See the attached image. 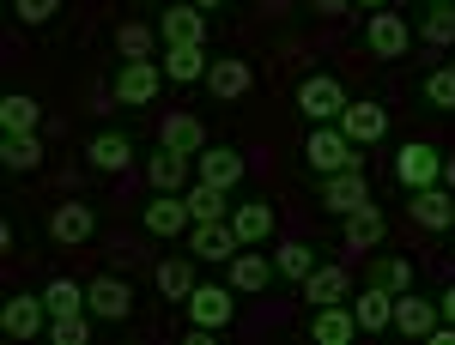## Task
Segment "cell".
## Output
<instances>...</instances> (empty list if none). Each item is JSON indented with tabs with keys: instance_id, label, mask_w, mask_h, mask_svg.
<instances>
[{
	"instance_id": "cell-37",
	"label": "cell",
	"mask_w": 455,
	"mask_h": 345,
	"mask_svg": "<svg viewBox=\"0 0 455 345\" xmlns=\"http://www.w3.org/2000/svg\"><path fill=\"white\" fill-rule=\"evenodd\" d=\"M371 285H388V291H413V267L388 255V261H377V267H371Z\"/></svg>"
},
{
	"instance_id": "cell-44",
	"label": "cell",
	"mask_w": 455,
	"mask_h": 345,
	"mask_svg": "<svg viewBox=\"0 0 455 345\" xmlns=\"http://www.w3.org/2000/svg\"><path fill=\"white\" fill-rule=\"evenodd\" d=\"M188 6H201V12H212V6H225V0H188Z\"/></svg>"
},
{
	"instance_id": "cell-32",
	"label": "cell",
	"mask_w": 455,
	"mask_h": 345,
	"mask_svg": "<svg viewBox=\"0 0 455 345\" xmlns=\"http://www.w3.org/2000/svg\"><path fill=\"white\" fill-rule=\"evenodd\" d=\"M0 164H6V170H36V164H43V145H36V134H6V145H0Z\"/></svg>"
},
{
	"instance_id": "cell-23",
	"label": "cell",
	"mask_w": 455,
	"mask_h": 345,
	"mask_svg": "<svg viewBox=\"0 0 455 345\" xmlns=\"http://www.w3.org/2000/svg\"><path fill=\"white\" fill-rule=\"evenodd\" d=\"M146 176H152V188H158V194H176V188L188 182V152L158 145V152H152V164H146Z\"/></svg>"
},
{
	"instance_id": "cell-25",
	"label": "cell",
	"mask_w": 455,
	"mask_h": 345,
	"mask_svg": "<svg viewBox=\"0 0 455 345\" xmlns=\"http://www.w3.org/2000/svg\"><path fill=\"white\" fill-rule=\"evenodd\" d=\"M164 43H207V12L201 6H164Z\"/></svg>"
},
{
	"instance_id": "cell-11",
	"label": "cell",
	"mask_w": 455,
	"mask_h": 345,
	"mask_svg": "<svg viewBox=\"0 0 455 345\" xmlns=\"http://www.w3.org/2000/svg\"><path fill=\"white\" fill-rule=\"evenodd\" d=\"M443 321V310L431 303V297H413V291H395V327L407 333V340H425L431 327Z\"/></svg>"
},
{
	"instance_id": "cell-29",
	"label": "cell",
	"mask_w": 455,
	"mask_h": 345,
	"mask_svg": "<svg viewBox=\"0 0 455 345\" xmlns=\"http://www.w3.org/2000/svg\"><path fill=\"white\" fill-rule=\"evenodd\" d=\"M36 122H43V104L36 98H25V91L0 98V128L6 134H36Z\"/></svg>"
},
{
	"instance_id": "cell-9",
	"label": "cell",
	"mask_w": 455,
	"mask_h": 345,
	"mask_svg": "<svg viewBox=\"0 0 455 345\" xmlns=\"http://www.w3.org/2000/svg\"><path fill=\"white\" fill-rule=\"evenodd\" d=\"M407 212H413V224H425V231H450L455 224V194L450 188H413V200H407Z\"/></svg>"
},
{
	"instance_id": "cell-36",
	"label": "cell",
	"mask_w": 455,
	"mask_h": 345,
	"mask_svg": "<svg viewBox=\"0 0 455 345\" xmlns=\"http://www.w3.org/2000/svg\"><path fill=\"white\" fill-rule=\"evenodd\" d=\"M274 267H280L285 278H298V285H304V273H310L315 261H310V248H304V242H280V255H274Z\"/></svg>"
},
{
	"instance_id": "cell-38",
	"label": "cell",
	"mask_w": 455,
	"mask_h": 345,
	"mask_svg": "<svg viewBox=\"0 0 455 345\" xmlns=\"http://www.w3.org/2000/svg\"><path fill=\"white\" fill-rule=\"evenodd\" d=\"M116 49H122L128 61H152V31H146V25H122V31H116Z\"/></svg>"
},
{
	"instance_id": "cell-19",
	"label": "cell",
	"mask_w": 455,
	"mask_h": 345,
	"mask_svg": "<svg viewBox=\"0 0 455 345\" xmlns=\"http://www.w3.org/2000/svg\"><path fill=\"white\" fill-rule=\"evenodd\" d=\"M207 85H212V98H219V104H237V98L249 91V61H237V55H219V61L207 67Z\"/></svg>"
},
{
	"instance_id": "cell-41",
	"label": "cell",
	"mask_w": 455,
	"mask_h": 345,
	"mask_svg": "<svg viewBox=\"0 0 455 345\" xmlns=\"http://www.w3.org/2000/svg\"><path fill=\"white\" fill-rule=\"evenodd\" d=\"M437 310H443V321H455V285L443 291V297H437Z\"/></svg>"
},
{
	"instance_id": "cell-22",
	"label": "cell",
	"mask_w": 455,
	"mask_h": 345,
	"mask_svg": "<svg viewBox=\"0 0 455 345\" xmlns=\"http://www.w3.org/2000/svg\"><path fill=\"white\" fill-rule=\"evenodd\" d=\"M352 333H358V315H347L340 303H322V310H315V321H310L315 345H347Z\"/></svg>"
},
{
	"instance_id": "cell-15",
	"label": "cell",
	"mask_w": 455,
	"mask_h": 345,
	"mask_svg": "<svg viewBox=\"0 0 455 345\" xmlns=\"http://www.w3.org/2000/svg\"><path fill=\"white\" fill-rule=\"evenodd\" d=\"M304 297H310L315 310H322V303H347L352 297V273L347 267H310V273H304Z\"/></svg>"
},
{
	"instance_id": "cell-10",
	"label": "cell",
	"mask_w": 455,
	"mask_h": 345,
	"mask_svg": "<svg viewBox=\"0 0 455 345\" xmlns=\"http://www.w3.org/2000/svg\"><path fill=\"white\" fill-rule=\"evenodd\" d=\"M340 134H347L352 145H377V139L388 134V109L383 104H347L340 109Z\"/></svg>"
},
{
	"instance_id": "cell-35",
	"label": "cell",
	"mask_w": 455,
	"mask_h": 345,
	"mask_svg": "<svg viewBox=\"0 0 455 345\" xmlns=\"http://www.w3.org/2000/svg\"><path fill=\"white\" fill-rule=\"evenodd\" d=\"M419 36H425V43H455V0H450V6H431V12H425Z\"/></svg>"
},
{
	"instance_id": "cell-31",
	"label": "cell",
	"mask_w": 455,
	"mask_h": 345,
	"mask_svg": "<svg viewBox=\"0 0 455 345\" xmlns=\"http://www.w3.org/2000/svg\"><path fill=\"white\" fill-rule=\"evenodd\" d=\"M158 291H164L171 303H188V297H195V267H188V261H158Z\"/></svg>"
},
{
	"instance_id": "cell-30",
	"label": "cell",
	"mask_w": 455,
	"mask_h": 345,
	"mask_svg": "<svg viewBox=\"0 0 455 345\" xmlns=\"http://www.w3.org/2000/svg\"><path fill=\"white\" fill-rule=\"evenodd\" d=\"M231 188H212V182H195L182 200H188V212H195V224H207V218H225L231 212V200H225Z\"/></svg>"
},
{
	"instance_id": "cell-26",
	"label": "cell",
	"mask_w": 455,
	"mask_h": 345,
	"mask_svg": "<svg viewBox=\"0 0 455 345\" xmlns=\"http://www.w3.org/2000/svg\"><path fill=\"white\" fill-rule=\"evenodd\" d=\"M158 145H171V152H201L207 145V128L195 122V115H164V128H158Z\"/></svg>"
},
{
	"instance_id": "cell-7",
	"label": "cell",
	"mask_w": 455,
	"mask_h": 345,
	"mask_svg": "<svg viewBox=\"0 0 455 345\" xmlns=\"http://www.w3.org/2000/svg\"><path fill=\"white\" fill-rule=\"evenodd\" d=\"M195 176L212 182V188H237V182H243V152H231V145H201V152H195Z\"/></svg>"
},
{
	"instance_id": "cell-34",
	"label": "cell",
	"mask_w": 455,
	"mask_h": 345,
	"mask_svg": "<svg viewBox=\"0 0 455 345\" xmlns=\"http://www.w3.org/2000/svg\"><path fill=\"white\" fill-rule=\"evenodd\" d=\"M49 340H55V345H85V340H92L85 310H79V315H49Z\"/></svg>"
},
{
	"instance_id": "cell-28",
	"label": "cell",
	"mask_w": 455,
	"mask_h": 345,
	"mask_svg": "<svg viewBox=\"0 0 455 345\" xmlns=\"http://www.w3.org/2000/svg\"><path fill=\"white\" fill-rule=\"evenodd\" d=\"M85 158H92V170H128L134 139H128V134H98L92 145H85Z\"/></svg>"
},
{
	"instance_id": "cell-12",
	"label": "cell",
	"mask_w": 455,
	"mask_h": 345,
	"mask_svg": "<svg viewBox=\"0 0 455 345\" xmlns=\"http://www.w3.org/2000/svg\"><path fill=\"white\" fill-rule=\"evenodd\" d=\"M188 248L201 255V261H225L231 267V255L243 248V237L225 224V218H207V224H195V237H188Z\"/></svg>"
},
{
	"instance_id": "cell-1",
	"label": "cell",
	"mask_w": 455,
	"mask_h": 345,
	"mask_svg": "<svg viewBox=\"0 0 455 345\" xmlns=\"http://www.w3.org/2000/svg\"><path fill=\"white\" fill-rule=\"evenodd\" d=\"M304 164L315 176H334V170H352L358 164V145L340 134V122H315L310 139H304Z\"/></svg>"
},
{
	"instance_id": "cell-14",
	"label": "cell",
	"mask_w": 455,
	"mask_h": 345,
	"mask_svg": "<svg viewBox=\"0 0 455 345\" xmlns=\"http://www.w3.org/2000/svg\"><path fill=\"white\" fill-rule=\"evenodd\" d=\"M364 43H371V55H383V61H395V55H407V19L401 12H371V31H364Z\"/></svg>"
},
{
	"instance_id": "cell-43",
	"label": "cell",
	"mask_w": 455,
	"mask_h": 345,
	"mask_svg": "<svg viewBox=\"0 0 455 345\" xmlns=\"http://www.w3.org/2000/svg\"><path fill=\"white\" fill-rule=\"evenodd\" d=\"M443 188L455 194V158H443Z\"/></svg>"
},
{
	"instance_id": "cell-17",
	"label": "cell",
	"mask_w": 455,
	"mask_h": 345,
	"mask_svg": "<svg viewBox=\"0 0 455 345\" xmlns=\"http://www.w3.org/2000/svg\"><path fill=\"white\" fill-rule=\"evenodd\" d=\"M188 224H195L188 200H176V194H158V200H146V231H152V237H176V231H188Z\"/></svg>"
},
{
	"instance_id": "cell-20",
	"label": "cell",
	"mask_w": 455,
	"mask_h": 345,
	"mask_svg": "<svg viewBox=\"0 0 455 345\" xmlns=\"http://www.w3.org/2000/svg\"><path fill=\"white\" fill-rule=\"evenodd\" d=\"M274 224H280V218H274V207H267V200H243V207L231 212V231L243 237V248L267 242V237H274Z\"/></svg>"
},
{
	"instance_id": "cell-13",
	"label": "cell",
	"mask_w": 455,
	"mask_h": 345,
	"mask_svg": "<svg viewBox=\"0 0 455 345\" xmlns=\"http://www.w3.org/2000/svg\"><path fill=\"white\" fill-rule=\"evenodd\" d=\"M85 310L92 315H104V321H122V315L134 310V291H128V278H116V273H104L92 291H85Z\"/></svg>"
},
{
	"instance_id": "cell-27",
	"label": "cell",
	"mask_w": 455,
	"mask_h": 345,
	"mask_svg": "<svg viewBox=\"0 0 455 345\" xmlns=\"http://www.w3.org/2000/svg\"><path fill=\"white\" fill-rule=\"evenodd\" d=\"M383 212L371 207V200H364V207H352L347 212V248H377V242H383Z\"/></svg>"
},
{
	"instance_id": "cell-21",
	"label": "cell",
	"mask_w": 455,
	"mask_h": 345,
	"mask_svg": "<svg viewBox=\"0 0 455 345\" xmlns=\"http://www.w3.org/2000/svg\"><path fill=\"white\" fill-rule=\"evenodd\" d=\"M352 315H358V333H383V327H395V291H388V285H371Z\"/></svg>"
},
{
	"instance_id": "cell-24",
	"label": "cell",
	"mask_w": 455,
	"mask_h": 345,
	"mask_svg": "<svg viewBox=\"0 0 455 345\" xmlns=\"http://www.w3.org/2000/svg\"><path fill=\"white\" fill-rule=\"evenodd\" d=\"M92 224H98L92 207H85V200H68V207H55V218H49V237H55V242H85V237H92Z\"/></svg>"
},
{
	"instance_id": "cell-16",
	"label": "cell",
	"mask_w": 455,
	"mask_h": 345,
	"mask_svg": "<svg viewBox=\"0 0 455 345\" xmlns=\"http://www.w3.org/2000/svg\"><path fill=\"white\" fill-rule=\"evenodd\" d=\"M207 49L201 43H171L164 49V79H176V85H195V79H207Z\"/></svg>"
},
{
	"instance_id": "cell-6",
	"label": "cell",
	"mask_w": 455,
	"mask_h": 345,
	"mask_svg": "<svg viewBox=\"0 0 455 345\" xmlns=\"http://www.w3.org/2000/svg\"><path fill=\"white\" fill-rule=\"evenodd\" d=\"M158 85H164V67H152V61H122V73H116V104H152Z\"/></svg>"
},
{
	"instance_id": "cell-40",
	"label": "cell",
	"mask_w": 455,
	"mask_h": 345,
	"mask_svg": "<svg viewBox=\"0 0 455 345\" xmlns=\"http://www.w3.org/2000/svg\"><path fill=\"white\" fill-rule=\"evenodd\" d=\"M12 6H19V25H49L61 0H12Z\"/></svg>"
},
{
	"instance_id": "cell-4",
	"label": "cell",
	"mask_w": 455,
	"mask_h": 345,
	"mask_svg": "<svg viewBox=\"0 0 455 345\" xmlns=\"http://www.w3.org/2000/svg\"><path fill=\"white\" fill-rule=\"evenodd\" d=\"M395 182L401 188H431V182H443V158L431 145H401L395 152Z\"/></svg>"
},
{
	"instance_id": "cell-5",
	"label": "cell",
	"mask_w": 455,
	"mask_h": 345,
	"mask_svg": "<svg viewBox=\"0 0 455 345\" xmlns=\"http://www.w3.org/2000/svg\"><path fill=\"white\" fill-rule=\"evenodd\" d=\"M0 327L12 333V340H36V333H49V303L43 297H6V310H0Z\"/></svg>"
},
{
	"instance_id": "cell-18",
	"label": "cell",
	"mask_w": 455,
	"mask_h": 345,
	"mask_svg": "<svg viewBox=\"0 0 455 345\" xmlns=\"http://www.w3.org/2000/svg\"><path fill=\"white\" fill-rule=\"evenodd\" d=\"M274 273H280V267H274L267 255H255V248H237V255H231V285H237V297H243V291H267Z\"/></svg>"
},
{
	"instance_id": "cell-42",
	"label": "cell",
	"mask_w": 455,
	"mask_h": 345,
	"mask_svg": "<svg viewBox=\"0 0 455 345\" xmlns=\"http://www.w3.org/2000/svg\"><path fill=\"white\" fill-rule=\"evenodd\" d=\"M352 0H315V12H347Z\"/></svg>"
},
{
	"instance_id": "cell-3",
	"label": "cell",
	"mask_w": 455,
	"mask_h": 345,
	"mask_svg": "<svg viewBox=\"0 0 455 345\" xmlns=\"http://www.w3.org/2000/svg\"><path fill=\"white\" fill-rule=\"evenodd\" d=\"M298 109H304L310 122H340V109H347L340 79H334V73H310V79L298 85Z\"/></svg>"
},
{
	"instance_id": "cell-8",
	"label": "cell",
	"mask_w": 455,
	"mask_h": 345,
	"mask_svg": "<svg viewBox=\"0 0 455 345\" xmlns=\"http://www.w3.org/2000/svg\"><path fill=\"white\" fill-rule=\"evenodd\" d=\"M371 200V188H364V170L352 164V170H334V176H322V207L328 212H340L347 218L352 207H364Z\"/></svg>"
},
{
	"instance_id": "cell-33",
	"label": "cell",
	"mask_w": 455,
	"mask_h": 345,
	"mask_svg": "<svg viewBox=\"0 0 455 345\" xmlns=\"http://www.w3.org/2000/svg\"><path fill=\"white\" fill-rule=\"evenodd\" d=\"M43 303H49V315H79L85 310V291H79L73 278H49V285H43Z\"/></svg>"
},
{
	"instance_id": "cell-39",
	"label": "cell",
	"mask_w": 455,
	"mask_h": 345,
	"mask_svg": "<svg viewBox=\"0 0 455 345\" xmlns=\"http://www.w3.org/2000/svg\"><path fill=\"white\" fill-rule=\"evenodd\" d=\"M425 98H431V109H455V67L431 73V79H425Z\"/></svg>"
},
{
	"instance_id": "cell-2",
	"label": "cell",
	"mask_w": 455,
	"mask_h": 345,
	"mask_svg": "<svg viewBox=\"0 0 455 345\" xmlns=\"http://www.w3.org/2000/svg\"><path fill=\"white\" fill-rule=\"evenodd\" d=\"M231 315H237V285H195V297H188V321L195 327H231Z\"/></svg>"
},
{
	"instance_id": "cell-45",
	"label": "cell",
	"mask_w": 455,
	"mask_h": 345,
	"mask_svg": "<svg viewBox=\"0 0 455 345\" xmlns=\"http://www.w3.org/2000/svg\"><path fill=\"white\" fill-rule=\"evenodd\" d=\"M352 6H383V0H352Z\"/></svg>"
},
{
	"instance_id": "cell-46",
	"label": "cell",
	"mask_w": 455,
	"mask_h": 345,
	"mask_svg": "<svg viewBox=\"0 0 455 345\" xmlns=\"http://www.w3.org/2000/svg\"><path fill=\"white\" fill-rule=\"evenodd\" d=\"M431 6H450V0H431Z\"/></svg>"
}]
</instances>
